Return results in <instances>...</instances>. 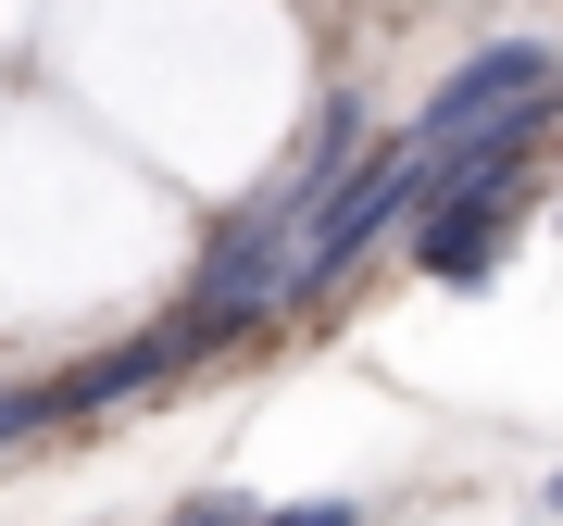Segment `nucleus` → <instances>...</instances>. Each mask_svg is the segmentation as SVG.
<instances>
[{
  "mask_svg": "<svg viewBox=\"0 0 563 526\" xmlns=\"http://www.w3.org/2000/svg\"><path fill=\"white\" fill-rule=\"evenodd\" d=\"M201 351H213V339H201V326L176 314V326H151V339L101 351V364H76V376L51 388V414H101V402H139V388H176L188 364H201Z\"/></svg>",
  "mask_w": 563,
  "mask_h": 526,
  "instance_id": "7ed1b4c3",
  "label": "nucleus"
},
{
  "mask_svg": "<svg viewBox=\"0 0 563 526\" xmlns=\"http://www.w3.org/2000/svg\"><path fill=\"white\" fill-rule=\"evenodd\" d=\"M251 526H363V502H301V514H251Z\"/></svg>",
  "mask_w": 563,
  "mask_h": 526,
  "instance_id": "39448f33",
  "label": "nucleus"
},
{
  "mask_svg": "<svg viewBox=\"0 0 563 526\" xmlns=\"http://www.w3.org/2000/svg\"><path fill=\"white\" fill-rule=\"evenodd\" d=\"M288 251H301V188H263V201H239V213L213 226L201 276H188V326H201V339L263 326V302H288Z\"/></svg>",
  "mask_w": 563,
  "mask_h": 526,
  "instance_id": "f257e3e1",
  "label": "nucleus"
},
{
  "mask_svg": "<svg viewBox=\"0 0 563 526\" xmlns=\"http://www.w3.org/2000/svg\"><path fill=\"white\" fill-rule=\"evenodd\" d=\"M25 426H51V388H0V451H13Z\"/></svg>",
  "mask_w": 563,
  "mask_h": 526,
  "instance_id": "20e7f679",
  "label": "nucleus"
},
{
  "mask_svg": "<svg viewBox=\"0 0 563 526\" xmlns=\"http://www.w3.org/2000/svg\"><path fill=\"white\" fill-rule=\"evenodd\" d=\"M176 526H251V502H188Z\"/></svg>",
  "mask_w": 563,
  "mask_h": 526,
  "instance_id": "423d86ee",
  "label": "nucleus"
},
{
  "mask_svg": "<svg viewBox=\"0 0 563 526\" xmlns=\"http://www.w3.org/2000/svg\"><path fill=\"white\" fill-rule=\"evenodd\" d=\"M526 101H551V51L539 39H501V51L463 63V76H439V101L401 125V151H451V139H476V125H501Z\"/></svg>",
  "mask_w": 563,
  "mask_h": 526,
  "instance_id": "f03ea898",
  "label": "nucleus"
}]
</instances>
